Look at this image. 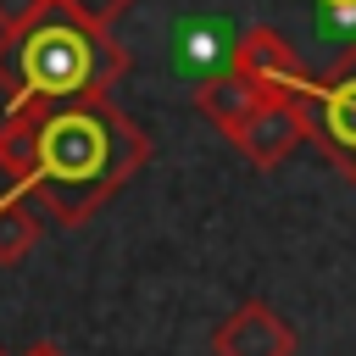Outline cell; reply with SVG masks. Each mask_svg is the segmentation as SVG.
<instances>
[{"label":"cell","mask_w":356,"mask_h":356,"mask_svg":"<svg viewBox=\"0 0 356 356\" xmlns=\"http://www.w3.org/2000/svg\"><path fill=\"white\" fill-rule=\"evenodd\" d=\"M150 161L145 128L111 95L22 100L0 122V172L11 189L44 206L50 222H89L117 189H128Z\"/></svg>","instance_id":"obj_1"},{"label":"cell","mask_w":356,"mask_h":356,"mask_svg":"<svg viewBox=\"0 0 356 356\" xmlns=\"http://www.w3.org/2000/svg\"><path fill=\"white\" fill-rule=\"evenodd\" d=\"M128 67H134L128 44L67 17L61 6H50L22 33H0V95H6V106L111 95L128 78Z\"/></svg>","instance_id":"obj_2"},{"label":"cell","mask_w":356,"mask_h":356,"mask_svg":"<svg viewBox=\"0 0 356 356\" xmlns=\"http://www.w3.org/2000/svg\"><path fill=\"white\" fill-rule=\"evenodd\" d=\"M295 111H300L306 139L356 184V44L328 72L306 78V89L295 95Z\"/></svg>","instance_id":"obj_3"},{"label":"cell","mask_w":356,"mask_h":356,"mask_svg":"<svg viewBox=\"0 0 356 356\" xmlns=\"http://www.w3.org/2000/svg\"><path fill=\"white\" fill-rule=\"evenodd\" d=\"M228 72H239L250 89H261V95H300L306 89V61H300V50L278 33V28H245L239 33V44L228 50Z\"/></svg>","instance_id":"obj_4"},{"label":"cell","mask_w":356,"mask_h":356,"mask_svg":"<svg viewBox=\"0 0 356 356\" xmlns=\"http://www.w3.org/2000/svg\"><path fill=\"white\" fill-rule=\"evenodd\" d=\"M222 139H234V150H239L245 161L278 167V161H289V150L306 139V128H300V111H295L289 95H256L250 111H245Z\"/></svg>","instance_id":"obj_5"},{"label":"cell","mask_w":356,"mask_h":356,"mask_svg":"<svg viewBox=\"0 0 356 356\" xmlns=\"http://www.w3.org/2000/svg\"><path fill=\"white\" fill-rule=\"evenodd\" d=\"M211 356H295V328L267 300H239L211 328Z\"/></svg>","instance_id":"obj_6"},{"label":"cell","mask_w":356,"mask_h":356,"mask_svg":"<svg viewBox=\"0 0 356 356\" xmlns=\"http://www.w3.org/2000/svg\"><path fill=\"white\" fill-rule=\"evenodd\" d=\"M39 239H44V217L28 206L22 189H6L0 195V267H17Z\"/></svg>","instance_id":"obj_7"},{"label":"cell","mask_w":356,"mask_h":356,"mask_svg":"<svg viewBox=\"0 0 356 356\" xmlns=\"http://www.w3.org/2000/svg\"><path fill=\"white\" fill-rule=\"evenodd\" d=\"M67 17H78V22H89V28H100V33H111V22L117 17H128L139 0H56Z\"/></svg>","instance_id":"obj_8"},{"label":"cell","mask_w":356,"mask_h":356,"mask_svg":"<svg viewBox=\"0 0 356 356\" xmlns=\"http://www.w3.org/2000/svg\"><path fill=\"white\" fill-rule=\"evenodd\" d=\"M56 0H0V33H22L28 22H39Z\"/></svg>","instance_id":"obj_9"},{"label":"cell","mask_w":356,"mask_h":356,"mask_svg":"<svg viewBox=\"0 0 356 356\" xmlns=\"http://www.w3.org/2000/svg\"><path fill=\"white\" fill-rule=\"evenodd\" d=\"M323 6H328V11H339V17H350V22H356V0H323Z\"/></svg>","instance_id":"obj_10"},{"label":"cell","mask_w":356,"mask_h":356,"mask_svg":"<svg viewBox=\"0 0 356 356\" xmlns=\"http://www.w3.org/2000/svg\"><path fill=\"white\" fill-rule=\"evenodd\" d=\"M22 356H67L61 345H33V350H22Z\"/></svg>","instance_id":"obj_11"},{"label":"cell","mask_w":356,"mask_h":356,"mask_svg":"<svg viewBox=\"0 0 356 356\" xmlns=\"http://www.w3.org/2000/svg\"><path fill=\"white\" fill-rule=\"evenodd\" d=\"M0 356H6V345H0Z\"/></svg>","instance_id":"obj_12"}]
</instances>
